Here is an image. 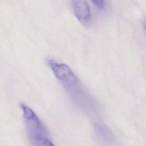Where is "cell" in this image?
<instances>
[{
    "label": "cell",
    "instance_id": "5b68a950",
    "mask_svg": "<svg viewBox=\"0 0 146 146\" xmlns=\"http://www.w3.org/2000/svg\"><path fill=\"white\" fill-rule=\"evenodd\" d=\"M92 2L94 4V5L99 9H103L106 7V2L104 1H92Z\"/></svg>",
    "mask_w": 146,
    "mask_h": 146
},
{
    "label": "cell",
    "instance_id": "6da1fadb",
    "mask_svg": "<svg viewBox=\"0 0 146 146\" xmlns=\"http://www.w3.org/2000/svg\"><path fill=\"white\" fill-rule=\"evenodd\" d=\"M47 64L56 78L62 84L66 93L75 104L88 112H92L96 110V104L92 98L68 65L51 59L47 60Z\"/></svg>",
    "mask_w": 146,
    "mask_h": 146
},
{
    "label": "cell",
    "instance_id": "277c9868",
    "mask_svg": "<svg viewBox=\"0 0 146 146\" xmlns=\"http://www.w3.org/2000/svg\"><path fill=\"white\" fill-rule=\"evenodd\" d=\"M96 131L100 139L105 143L111 144L112 143V137L111 132L106 127L98 124L96 125Z\"/></svg>",
    "mask_w": 146,
    "mask_h": 146
},
{
    "label": "cell",
    "instance_id": "8992f818",
    "mask_svg": "<svg viewBox=\"0 0 146 146\" xmlns=\"http://www.w3.org/2000/svg\"><path fill=\"white\" fill-rule=\"evenodd\" d=\"M145 33H146V27H145Z\"/></svg>",
    "mask_w": 146,
    "mask_h": 146
},
{
    "label": "cell",
    "instance_id": "7a4b0ae2",
    "mask_svg": "<svg viewBox=\"0 0 146 146\" xmlns=\"http://www.w3.org/2000/svg\"><path fill=\"white\" fill-rule=\"evenodd\" d=\"M25 124L29 141L33 146H55L50 139L44 124L38 115L27 116Z\"/></svg>",
    "mask_w": 146,
    "mask_h": 146
},
{
    "label": "cell",
    "instance_id": "3957f363",
    "mask_svg": "<svg viewBox=\"0 0 146 146\" xmlns=\"http://www.w3.org/2000/svg\"><path fill=\"white\" fill-rule=\"evenodd\" d=\"M71 7L78 20L84 26H90L91 23V14L87 2L80 0L73 1Z\"/></svg>",
    "mask_w": 146,
    "mask_h": 146
}]
</instances>
